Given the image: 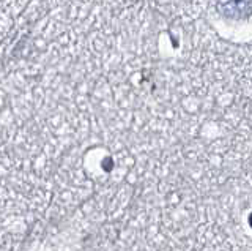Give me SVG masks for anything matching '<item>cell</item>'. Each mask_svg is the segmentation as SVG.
<instances>
[{"label":"cell","mask_w":252,"mask_h":251,"mask_svg":"<svg viewBox=\"0 0 252 251\" xmlns=\"http://www.w3.org/2000/svg\"><path fill=\"white\" fill-rule=\"evenodd\" d=\"M222 5L224 13L233 18H243L252 10V0H222Z\"/></svg>","instance_id":"cell-1"}]
</instances>
